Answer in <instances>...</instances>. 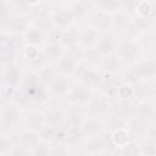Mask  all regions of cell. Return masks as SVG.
Here are the masks:
<instances>
[{"instance_id": "obj_1", "label": "cell", "mask_w": 156, "mask_h": 156, "mask_svg": "<svg viewBox=\"0 0 156 156\" xmlns=\"http://www.w3.org/2000/svg\"><path fill=\"white\" fill-rule=\"evenodd\" d=\"M22 91L35 102H43L48 99V90L45 85L40 82L39 76L33 72L28 73L22 79Z\"/></svg>"}, {"instance_id": "obj_2", "label": "cell", "mask_w": 156, "mask_h": 156, "mask_svg": "<svg viewBox=\"0 0 156 156\" xmlns=\"http://www.w3.org/2000/svg\"><path fill=\"white\" fill-rule=\"evenodd\" d=\"M74 21L76 20L68 5L55 9V11L51 15V26L60 30H65L69 28Z\"/></svg>"}, {"instance_id": "obj_3", "label": "cell", "mask_w": 156, "mask_h": 156, "mask_svg": "<svg viewBox=\"0 0 156 156\" xmlns=\"http://www.w3.org/2000/svg\"><path fill=\"white\" fill-rule=\"evenodd\" d=\"M117 56L119 60H124L127 62H135L141 52L140 45L134 40H124L117 46Z\"/></svg>"}, {"instance_id": "obj_4", "label": "cell", "mask_w": 156, "mask_h": 156, "mask_svg": "<svg viewBox=\"0 0 156 156\" xmlns=\"http://www.w3.org/2000/svg\"><path fill=\"white\" fill-rule=\"evenodd\" d=\"M94 99V91L91 88H88L85 85H77L68 93V101L71 104L82 106L90 104Z\"/></svg>"}, {"instance_id": "obj_5", "label": "cell", "mask_w": 156, "mask_h": 156, "mask_svg": "<svg viewBox=\"0 0 156 156\" xmlns=\"http://www.w3.org/2000/svg\"><path fill=\"white\" fill-rule=\"evenodd\" d=\"M94 10L95 11L90 16V26L95 28L98 32L100 30L106 32L111 29L112 28V15L104 10L96 9V7Z\"/></svg>"}, {"instance_id": "obj_6", "label": "cell", "mask_w": 156, "mask_h": 156, "mask_svg": "<svg viewBox=\"0 0 156 156\" xmlns=\"http://www.w3.org/2000/svg\"><path fill=\"white\" fill-rule=\"evenodd\" d=\"M133 74L139 79H150L156 76V60L147 58L138 62L133 68Z\"/></svg>"}, {"instance_id": "obj_7", "label": "cell", "mask_w": 156, "mask_h": 156, "mask_svg": "<svg viewBox=\"0 0 156 156\" xmlns=\"http://www.w3.org/2000/svg\"><path fill=\"white\" fill-rule=\"evenodd\" d=\"M50 10V4L45 1H34L29 13L33 18L37 20L38 26H41V23H51Z\"/></svg>"}, {"instance_id": "obj_8", "label": "cell", "mask_w": 156, "mask_h": 156, "mask_svg": "<svg viewBox=\"0 0 156 156\" xmlns=\"http://www.w3.org/2000/svg\"><path fill=\"white\" fill-rule=\"evenodd\" d=\"M44 119H45V124L55 127V128H62L63 122L66 119V113L65 111L58 107V106H50L48 107L44 112Z\"/></svg>"}, {"instance_id": "obj_9", "label": "cell", "mask_w": 156, "mask_h": 156, "mask_svg": "<svg viewBox=\"0 0 156 156\" xmlns=\"http://www.w3.org/2000/svg\"><path fill=\"white\" fill-rule=\"evenodd\" d=\"M2 26L9 29V33L13 32V33H23L24 34L30 28L29 27V20L21 13L11 16L6 22L2 23Z\"/></svg>"}, {"instance_id": "obj_10", "label": "cell", "mask_w": 156, "mask_h": 156, "mask_svg": "<svg viewBox=\"0 0 156 156\" xmlns=\"http://www.w3.org/2000/svg\"><path fill=\"white\" fill-rule=\"evenodd\" d=\"M22 79L23 78H21V71L15 63H9V65L4 66V68H2V80L7 87L13 88L20 82H22Z\"/></svg>"}, {"instance_id": "obj_11", "label": "cell", "mask_w": 156, "mask_h": 156, "mask_svg": "<svg viewBox=\"0 0 156 156\" xmlns=\"http://www.w3.org/2000/svg\"><path fill=\"white\" fill-rule=\"evenodd\" d=\"M78 78H79L82 85H85L88 88L99 87L100 85V82H101V74L100 73H98L94 69L85 68V67L78 71Z\"/></svg>"}, {"instance_id": "obj_12", "label": "cell", "mask_w": 156, "mask_h": 156, "mask_svg": "<svg viewBox=\"0 0 156 156\" xmlns=\"http://www.w3.org/2000/svg\"><path fill=\"white\" fill-rule=\"evenodd\" d=\"M100 39L99 32L93 28L91 26H87L82 29H79V38H78V44L80 46H91L94 44H98Z\"/></svg>"}, {"instance_id": "obj_13", "label": "cell", "mask_w": 156, "mask_h": 156, "mask_svg": "<svg viewBox=\"0 0 156 156\" xmlns=\"http://www.w3.org/2000/svg\"><path fill=\"white\" fill-rule=\"evenodd\" d=\"M65 46L60 41L49 40L43 49V54L48 61H58L65 55Z\"/></svg>"}, {"instance_id": "obj_14", "label": "cell", "mask_w": 156, "mask_h": 156, "mask_svg": "<svg viewBox=\"0 0 156 156\" xmlns=\"http://www.w3.org/2000/svg\"><path fill=\"white\" fill-rule=\"evenodd\" d=\"M127 127L130 129V132L135 135H146L150 127H149V121L135 115L133 117H129L128 118V123H127Z\"/></svg>"}, {"instance_id": "obj_15", "label": "cell", "mask_w": 156, "mask_h": 156, "mask_svg": "<svg viewBox=\"0 0 156 156\" xmlns=\"http://www.w3.org/2000/svg\"><path fill=\"white\" fill-rule=\"evenodd\" d=\"M84 135H85V133L83 132L82 128L63 130V135H62V139H61L60 143H62L63 145H66L68 147H74V146H78L83 143Z\"/></svg>"}, {"instance_id": "obj_16", "label": "cell", "mask_w": 156, "mask_h": 156, "mask_svg": "<svg viewBox=\"0 0 156 156\" xmlns=\"http://www.w3.org/2000/svg\"><path fill=\"white\" fill-rule=\"evenodd\" d=\"M20 117H21V112L16 105L4 106L1 111V124L2 127H12L18 122Z\"/></svg>"}, {"instance_id": "obj_17", "label": "cell", "mask_w": 156, "mask_h": 156, "mask_svg": "<svg viewBox=\"0 0 156 156\" xmlns=\"http://www.w3.org/2000/svg\"><path fill=\"white\" fill-rule=\"evenodd\" d=\"M117 46H118V44L112 37L102 35V37H100L95 49L102 57H107L110 55H113V52L117 50Z\"/></svg>"}, {"instance_id": "obj_18", "label": "cell", "mask_w": 156, "mask_h": 156, "mask_svg": "<svg viewBox=\"0 0 156 156\" xmlns=\"http://www.w3.org/2000/svg\"><path fill=\"white\" fill-rule=\"evenodd\" d=\"M68 6L73 13L74 20H77V21L85 18L88 16L89 11L95 9L93 1H73V2H69Z\"/></svg>"}, {"instance_id": "obj_19", "label": "cell", "mask_w": 156, "mask_h": 156, "mask_svg": "<svg viewBox=\"0 0 156 156\" xmlns=\"http://www.w3.org/2000/svg\"><path fill=\"white\" fill-rule=\"evenodd\" d=\"M132 26V20L129 17V13L121 10L112 15V28L118 32L128 30Z\"/></svg>"}, {"instance_id": "obj_20", "label": "cell", "mask_w": 156, "mask_h": 156, "mask_svg": "<svg viewBox=\"0 0 156 156\" xmlns=\"http://www.w3.org/2000/svg\"><path fill=\"white\" fill-rule=\"evenodd\" d=\"M45 38V32L44 29L37 27H30L24 34H23V41L27 45H33V46H38L39 44L43 43Z\"/></svg>"}, {"instance_id": "obj_21", "label": "cell", "mask_w": 156, "mask_h": 156, "mask_svg": "<svg viewBox=\"0 0 156 156\" xmlns=\"http://www.w3.org/2000/svg\"><path fill=\"white\" fill-rule=\"evenodd\" d=\"M38 133L40 135V140L45 143H51V141H57V140L61 141L62 135H63V130L61 128H55L48 124H45Z\"/></svg>"}, {"instance_id": "obj_22", "label": "cell", "mask_w": 156, "mask_h": 156, "mask_svg": "<svg viewBox=\"0 0 156 156\" xmlns=\"http://www.w3.org/2000/svg\"><path fill=\"white\" fill-rule=\"evenodd\" d=\"M69 80L66 77H57L50 85V93L56 96H63L69 93Z\"/></svg>"}, {"instance_id": "obj_23", "label": "cell", "mask_w": 156, "mask_h": 156, "mask_svg": "<svg viewBox=\"0 0 156 156\" xmlns=\"http://www.w3.org/2000/svg\"><path fill=\"white\" fill-rule=\"evenodd\" d=\"M107 108H108V101L105 96L93 99V101L90 102V107H89L90 117L98 118L101 115H104L105 112H107Z\"/></svg>"}, {"instance_id": "obj_24", "label": "cell", "mask_w": 156, "mask_h": 156, "mask_svg": "<svg viewBox=\"0 0 156 156\" xmlns=\"http://www.w3.org/2000/svg\"><path fill=\"white\" fill-rule=\"evenodd\" d=\"M78 38H79V29L74 27H69L65 30H61L60 35V43L63 46H72L78 44Z\"/></svg>"}, {"instance_id": "obj_25", "label": "cell", "mask_w": 156, "mask_h": 156, "mask_svg": "<svg viewBox=\"0 0 156 156\" xmlns=\"http://www.w3.org/2000/svg\"><path fill=\"white\" fill-rule=\"evenodd\" d=\"M26 126L27 129L34 130V132H39L44 126H45V119H44V115L41 112L34 111L30 112L26 119Z\"/></svg>"}, {"instance_id": "obj_26", "label": "cell", "mask_w": 156, "mask_h": 156, "mask_svg": "<svg viewBox=\"0 0 156 156\" xmlns=\"http://www.w3.org/2000/svg\"><path fill=\"white\" fill-rule=\"evenodd\" d=\"M84 117L77 112H72V113H68L66 116V119L63 122V126L61 129L63 130H71V129H78V128H82L83 123H84Z\"/></svg>"}, {"instance_id": "obj_27", "label": "cell", "mask_w": 156, "mask_h": 156, "mask_svg": "<svg viewBox=\"0 0 156 156\" xmlns=\"http://www.w3.org/2000/svg\"><path fill=\"white\" fill-rule=\"evenodd\" d=\"M40 135L38 132H34V130H30V129H27L24 130L22 134H21V139H20V143L22 145H24L28 149H33L39 143H40Z\"/></svg>"}, {"instance_id": "obj_28", "label": "cell", "mask_w": 156, "mask_h": 156, "mask_svg": "<svg viewBox=\"0 0 156 156\" xmlns=\"http://www.w3.org/2000/svg\"><path fill=\"white\" fill-rule=\"evenodd\" d=\"M77 63H74L71 58H68L66 55H63L58 61H57V66H56V71L65 74V76H69L73 74L77 71Z\"/></svg>"}, {"instance_id": "obj_29", "label": "cell", "mask_w": 156, "mask_h": 156, "mask_svg": "<svg viewBox=\"0 0 156 156\" xmlns=\"http://www.w3.org/2000/svg\"><path fill=\"white\" fill-rule=\"evenodd\" d=\"M127 123H128V118L123 115V113H115L112 115L107 123H106V127L108 129V132H115L117 129H122V128H126L127 127Z\"/></svg>"}, {"instance_id": "obj_30", "label": "cell", "mask_w": 156, "mask_h": 156, "mask_svg": "<svg viewBox=\"0 0 156 156\" xmlns=\"http://www.w3.org/2000/svg\"><path fill=\"white\" fill-rule=\"evenodd\" d=\"M94 6L108 13L111 12L116 13L122 10V1L121 0H100V1H94Z\"/></svg>"}, {"instance_id": "obj_31", "label": "cell", "mask_w": 156, "mask_h": 156, "mask_svg": "<svg viewBox=\"0 0 156 156\" xmlns=\"http://www.w3.org/2000/svg\"><path fill=\"white\" fill-rule=\"evenodd\" d=\"M156 11V2H151V1H139L138 6H136V13L139 17L143 18H149L151 20L154 13Z\"/></svg>"}, {"instance_id": "obj_32", "label": "cell", "mask_w": 156, "mask_h": 156, "mask_svg": "<svg viewBox=\"0 0 156 156\" xmlns=\"http://www.w3.org/2000/svg\"><path fill=\"white\" fill-rule=\"evenodd\" d=\"M112 133V140H113V144L117 147L122 149L123 146H126L129 141H132L130 139V134L129 132L127 130V128H122V129H117L115 132H111Z\"/></svg>"}, {"instance_id": "obj_33", "label": "cell", "mask_w": 156, "mask_h": 156, "mask_svg": "<svg viewBox=\"0 0 156 156\" xmlns=\"http://www.w3.org/2000/svg\"><path fill=\"white\" fill-rule=\"evenodd\" d=\"M102 128H104L102 122L100 119H98V118H94V117H90V118L85 119L83 126H82L83 132L85 134H90V135L98 134L99 132H101Z\"/></svg>"}, {"instance_id": "obj_34", "label": "cell", "mask_w": 156, "mask_h": 156, "mask_svg": "<svg viewBox=\"0 0 156 156\" xmlns=\"http://www.w3.org/2000/svg\"><path fill=\"white\" fill-rule=\"evenodd\" d=\"M56 69L52 67V66H50V65H45L40 71H39V73H38V76H39V79H40V82L44 84V85H51V83L57 78L56 77Z\"/></svg>"}, {"instance_id": "obj_35", "label": "cell", "mask_w": 156, "mask_h": 156, "mask_svg": "<svg viewBox=\"0 0 156 156\" xmlns=\"http://www.w3.org/2000/svg\"><path fill=\"white\" fill-rule=\"evenodd\" d=\"M101 66L105 73H115L119 67V57L117 55H110L107 57H104L101 61Z\"/></svg>"}, {"instance_id": "obj_36", "label": "cell", "mask_w": 156, "mask_h": 156, "mask_svg": "<svg viewBox=\"0 0 156 156\" xmlns=\"http://www.w3.org/2000/svg\"><path fill=\"white\" fill-rule=\"evenodd\" d=\"M136 115L150 121L155 116H156V108H155V105H152L151 102L149 101H143L139 106H138V111H136Z\"/></svg>"}, {"instance_id": "obj_37", "label": "cell", "mask_w": 156, "mask_h": 156, "mask_svg": "<svg viewBox=\"0 0 156 156\" xmlns=\"http://www.w3.org/2000/svg\"><path fill=\"white\" fill-rule=\"evenodd\" d=\"M65 55L68 58H71L74 63L78 65L84 58V50H82V46L79 44H76V45H72L65 49Z\"/></svg>"}, {"instance_id": "obj_38", "label": "cell", "mask_w": 156, "mask_h": 156, "mask_svg": "<svg viewBox=\"0 0 156 156\" xmlns=\"http://www.w3.org/2000/svg\"><path fill=\"white\" fill-rule=\"evenodd\" d=\"M85 151L89 152V155H96L100 152H104V145L101 143L100 136H94L91 138L87 144H85Z\"/></svg>"}, {"instance_id": "obj_39", "label": "cell", "mask_w": 156, "mask_h": 156, "mask_svg": "<svg viewBox=\"0 0 156 156\" xmlns=\"http://www.w3.org/2000/svg\"><path fill=\"white\" fill-rule=\"evenodd\" d=\"M121 156H140L141 155V147L135 141H129L126 146H123L119 151Z\"/></svg>"}, {"instance_id": "obj_40", "label": "cell", "mask_w": 156, "mask_h": 156, "mask_svg": "<svg viewBox=\"0 0 156 156\" xmlns=\"http://www.w3.org/2000/svg\"><path fill=\"white\" fill-rule=\"evenodd\" d=\"M135 94V88L132 84H121L118 88V96L122 99V101H127L129 100L133 95Z\"/></svg>"}, {"instance_id": "obj_41", "label": "cell", "mask_w": 156, "mask_h": 156, "mask_svg": "<svg viewBox=\"0 0 156 156\" xmlns=\"http://www.w3.org/2000/svg\"><path fill=\"white\" fill-rule=\"evenodd\" d=\"M10 156H33L32 154V150L26 147L24 145H22L21 143H17V144H13L11 146V150L9 152Z\"/></svg>"}, {"instance_id": "obj_42", "label": "cell", "mask_w": 156, "mask_h": 156, "mask_svg": "<svg viewBox=\"0 0 156 156\" xmlns=\"http://www.w3.org/2000/svg\"><path fill=\"white\" fill-rule=\"evenodd\" d=\"M50 151H51V147L45 141H40L35 147L32 149L33 156H50Z\"/></svg>"}, {"instance_id": "obj_43", "label": "cell", "mask_w": 156, "mask_h": 156, "mask_svg": "<svg viewBox=\"0 0 156 156\" xmlns=\"http://www.w3.org/2000/svg\"><path fill=\"white\" fill-rule=\"evenodd\" d=\"M84 58L89 63H98V62H101L104 57L98 52L96 49H88L87 51H84Z\"/></svg>"}, {"instance_id": "obj_44", "label": "cell", "mask_w": 156, "mask_h": 156, "mask_svg": "<svg viewBox=\"0 0 156 156\" xmlns=\"http://www.w3.org/2000/svg\"><path fill=\"white\" fill-rule=\"evenodd\" d=\"M10 4H11V6H12L15 10L21 11V15H22L23 12H30L32 5H33V2H29V1H26V0L13 1V2H10Z\"/></svg>"}, {"instance_id": "obj_45", "label": "cell", "mask_w": 156, "mask_h": 156, "mask_svg": "<svg viewBox=\"0 0 156 156\" xmlns=\"http://www.w3.org/2000/svg\"><path fill=\"white\" fill-rule=\"evenodd\" d=\"M41 55V52L39 51L38 46H33V45H27L26 49H24V56L30 61H34L37 60L39 56Z\"/></svg>"}, {"instance_id": "obj_46", "label": "cell", "mask_w": 156, "mask_h": 156, "mask_svg": "<svg viewBox=\"0 0 156 156\" xmlns=\"http://www.w3.org/2000/svg\"><path fill=\"white\" fill-rule=\"evenodd\" d=\"M50 156H69L68 146L63 145L62 143H60V144L55 145L54 147H51Z\"/></svg>"}, {"instance_id": "obj_47", "label": "cell", "mask_w": 156, "mask_h": 156, "mask_svg": "<svg viewBox=\"0 0 156 156\" xmlns=\"http://www.w3.org/2000/svg\"><path fill=\"white\" fill-rule=\"evenodd\" d=\"M12 145H13V144H11L10 138H7L6 135H2V136H1V140H0V150H1V155L5 156L7 152H10Z\"/></svg>"}, {"instance_id": "obj_48", "label": "cell", "mask_w": 156, "mask_h": 156, "mask_svg": "<svg viewBox=\"0 0 156 156\" xmlns=\"http://www.w3.org/2000/svg\"><path fill=\"white\" fill-rule=\"evenodd\" d=\"M143 154L146 156H156V146H155L154 141H151L141 147V155Z\"/></svg>"}, {"instance_id": "obj_49", "label": "cell", "mask_w": 156, "mask_h": 156, "mask_svg": "<svg viewBox=\"0 0 156 156\" xmlns=\"http://www.w3.org/2000/svg\"><path fill=\"white\" fill-rule=\"evenodd\" d=\"M138 2L139 1H122V10L126 11L127 13H129L132 11H136Z\"/></svg>"}, {"instance_id": "obj_50", "label": "cell", "mask_w": 156, "mask_h": 156, "mask_svg": "<svg viewBox=\"0 0 156 156\" xmlns=\"http://www.w3.org/2000/svg\"><path fill=\"white\" fill-rule=\"evenodd\" d=\"M101 156H121V154L117 152V150H107V151H104Z\"/></svg>"}, {"instance_id": "obj_51", "label": "cell", "mask_w": 156, "mask_h": 156, "mask_svg": "<svg viewBox=\"0 0 156 156\" xmlns=\"http://www.w3.org/2000/svg\"><path fill=\"white\" fill-rule=\"evenodd\" d=\"M152 48H154V50L156 51V34H155L154 38H152Z\"/></svg>"}, {"instance_id": "obj_52", "label": "cell", "mask_w": 156, "mask_h": 156, "mask_svg": "<svg viewBox=\"0 0 156 156\" xmlns=\"http://www.w3.org/2000/svg\"><path fill=\"white\" fill-rule=\"evenodd\" d=\"M154 144H155V146H156V139H155V140H154Z\"/></svg>"}, {"instance_id": "obj_53", "label": "cell", "mask_w": 156, "mask_h": 156, "mask_svg": "<svg viewBox=\"0 0 156 156\" xmlns=\"http://www.w3.org/2000/svg\"><path fill=\"white\" fill-rule=\"evenodd\" d=\"M88 156H96V155H88Z\"/></svg>"}, {"instance_id": "obj_54", "label": "cell", "mask_w": 156, "mask_h": 156, "mask_svg": "<svg viewBox=\"0 0 156 156\" xmlns=\"http://www.w3.org/2000/svg\"><path fill=\"white\" fill-rule=\"evenodd\" d=\"M155 108H156V104H155Z\"/></svg>"}]
</instances>
